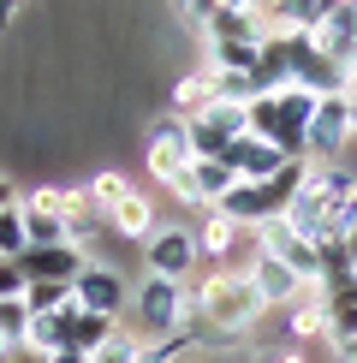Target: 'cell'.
I'll return each mask as SVG.
<instances>
[{"mask_svg": "<svg viewBox=\"0 0 357 363\" xmlns=\"http://www.w3.org/2000/svg\"><path fill=\"white\" fill-rule=\"evenodd\" d=\"M262 310L268 304L244 268H208L203 280H185V322H203V328H220V334L244 340L262 322Z\"/></svg>", "mask_w": 357, "mask_h": 363, "instance_id": "obj_1", "label": "cell"}, {"mask_svg": "<svg viewBox=\"0 0 357 363\" xmlns=\"http://www.w3.org/2000/svg\"><path fill=\"white\" fill-rule=\"evenodd\" d=\"M346 203H357V173L339 167V161H304V185H298V196L286 203V220L310 238V245H322Z\"/></svg>", "mask_w": 357, "mask_h": 363, "instance_id": "obj_2", "label": "cell"}, {"mask_svg": "<svg viewBox=\"0 0 357 363\" xmlns=\"http://www.w3.org/2000/svg\"><path fill=\"white\" fill-rule=\"evenodd\" d=\"M322 96H310V89H274V96H256L250 101V131H256L262 143H274L286 161H304V143H310V113H316Z\"/></svg>", "mask_w": 357, "mask_h": 363, "instance_id": "obj_3", "label": "cell"}, {"mask_svg": "<svg viewBox=\"0 0 357 363\" xmlns=\"http://www.w3.org/2000/svg\"><path fill=\"white\" fill-rule=\"evenodd\" d=\"M131 315H137L143 340H167L185 328V280H161V274H143L137 292H131Z\"/></svg>", "mask_w": 357, "mask_h": 363, "instance_id": "obj_4", "label": "cell"}, {"mask_svg": "<svg viewBox=\"0 0 357 363\" xmlns=\"http://www.w3.org/2000/svg\"><path fill=\"white\" fill-rule=\"evenodd\" d=\"M143 161H149V179H161V185H178L191 167H197V149H191V125L173 113H161L155 125H149V143H143Z\"/></svg>", "mask_w": 357, "mask_h": 363, "instance_id": "obj_5", "label": "cell"}, {"mask_svg": "<svg viewBox=\"0 0 357 363\" xmlns=\"http://www.w3.org/2000/svg\"><path fill=\"white\" fill-rule=\"evenodd\" d=\"M250 245H256V256H274V262H286V268H292V274L304 280V286H310V280L322 286V250L310 245V238L298 233V226H292L286 215L262 220L256 233H250Z\"/></svg>", "mask_w": 357, "mask_h": 363, "instance_id": "obj_6", "label": "cell"}, {"mask_svg": "<svg viewBox=\"0 0 357 363\" xmlns=\"http://www.w3.org/2000/svg\"><path fill=\"white\" fill-rule=\"evenodd\" d=\"M185 125H191V149H197V161H220L250 131V108H238V101H208V108L197 119H185Z\"/></svg>", "mask_w": 357, "mask_h": 363, "instance_id": "obj_7", "label": "cell"}, {"mask_svg": "<svg viewBox=\"0 0 357 363\" xmlns=\"http://www.w3.org/2000/svg\"><path fill=\"white\" fill-rule=\"evenodd\" d=\"M351 125H357V108L346 96H322L316 113H310V143H304V161H339L351 149Z\"/></svg>", "mask_w": 357, "mask_h": 363, "instance_id": "obj_8", "label": "cell"}, {"mask_svg": "<svg viewBox=\"0 0 357 363\" xmlns=\"http://www.w3.org/2000/svg\"><path fill=\"white\" fill-rule=\"evenodd\" d=\"M316 340L322 345L334 340V292L310 280L304 292L286 304V345H316Z\"/></svg>", "mask_w": 357, "mask_h": 363, "instance_id": "obj_9", "label": "cell"}, {"mask_svg": "<svg viewBox=\"0 0 357 363\" xmlns=\"http://www.w3.org/2000/svg\"><path fill=\"white\" fill-rule=\"evenodd\" d=\"M197 238H191V226H155V233L143 238V268L161 280H191V268H197Z\"/></svg>", "mask_w": 357, "mask_h": 363, "instance_id": "obj_10", "label": "cell"}, {"mask_svg": "<svg viewBox=\"0 0 357 363\" xmlns=\"http://www.w3.org/2000/svg\"><path fill=\"white\" fill-rule=\"evenodd\" d=\"M72 298H78V310L89 315H108V322H119V310L131 304V292H125V274L108 262H89L78 280H72Z\"/></svg>", "mask_w": 357, "mask_h": 363, "instance_id": "obj_11", "label": "cell"}, {"mask_svg": "<svg viewBox=\"0 0 357 363\" xmlns=\"http://www.w3.org/2000/svg\"><path fill=\"white\" fill-rule=\"evenodd\" d=\"M232 185H238V173L227 167V161H197V167H191V173L173 185V196H178L185 208H197V215H208V208L227 203Z\"/></svg>", "mask_w": 357, "mask_h": 363, "instance_id": "obj_12", "label": "cell"}, {"mask_svg": "<svg viewBox=\"0 0 357 363\" xmlns=\"http://www.w3.org/2000/svg\"><path fill=\"white\" fill-rule=\"evenodd\" d=\"M89 268V256H84V245H48V250H24L18 256V274H24V286H36V280H54V286H72Z\"/></svg>", "mask_w": 357, "mask_h": 363, "instance_id": "obj_13", "label": "cell"}, {"mask_svg": "<svg viewBox=\"0 0 357 363\" xmlns=\"http://www.w3.org/2000/svg\"><path fill=\"white\" fill-rule=\"evenodd\" d=\"M310 42H316V48L334 60L339 72H346V66H357V6H334L316 30H310Z\"/></svg>", "mask_w": 357, "mask_h": 363, "instance_id": "obj_14", "label": "cell"}, {"mask_svg": "<svg viewBox=\"0 0 357 363\" xmlns=\"http://www.w3.org/2000/svg\"><path fill=\"white\" fill-rule=\"evenodd\" d=\"M220 161H227V167H232L238 179H250V185H262V179H274L280 167H286V155H280L274 143H262L256 131H244V138H238V143H232Z\"/></svg>", "mask_w": 357, "mask_h": 363, "instance_id": "obj_15", "label": "cell"}, {"mask_svg": "<svg viewBox=\"0 0 357 363\" xmlns=\"http://www.w3.org/2000/svg\"><path fill=\"white\" fill-rule=\"evenodd\" d=\"M244 274H250V286L262 292V304H268V310H286L292 298L304 292V280H298L286 262H274V256H250V268H244Z\"/></svg>", "mask_w": 357, "mask_h": 363, "instance_id": "obj_16", "label": "cell"}, {"mask_svg": "<svg viewBox=\"0 0 357 363\" xmlns=\"http://www.w3.org/2000/svg\"><path fill=\"white\" fill-rule=\"evenodd\" d=\"M220 215H232L244 233H256L262 220H274V215H280V203L268 196V185H250V179H238V185L227 191V203H220Z\"/></svg>", "mask_w": 357, "mask_h": 363, "instance_id": "obj_17", "label": "cell"}, {"mask_svg": "<svg viewBox=\"0 0 357 363\" xmlns=\"http://www.w3.org/2000/svg\"><path fill=\"white\" fill-rule=\"evenodd\" d=\"M327 12H334L327 0H274L262 18H268V36H310Z\"/></svg>", "mask_w": 357, "mask_h": 363, "instance_id": "obj_18", "label": "cell"}, {"mask_svg": "<svg viewBox=\"0 0 357 363\" xmlns=\"http://www.w3.org/2000/svg\"><path fill=\"white\" fill-rule=\"evenodd\" d=\"M203 42H268V18L262 12H238V6H220L215 18L197 30Z\"/></svg>", "mask_w": 357, "mask_h": 363, "instance_id": "obj_19", "label": "cell"}, {"mask_svg": "<svg viewBox=\"0 0 357 363\" xmlns=\"http://www.w3.org/2000/svg\"><path fill=\"white\" fill-rule=\"evenodd\" d=\"M108 226H113L119 238H137V245H143V238L161 226V215H155V203H149V191H131L125 203H119L113 215H108Z\"/></svg>", "mask_w": 357, "mask_h": 363, "instance_id": "obj_20", "label": "cell"}, {"mask_svg": "<svg viewBox=\"0 0 357 363\" xmlns=\"http://www.w3.org/2000/svg\"><path fill=\"white\" fill-rule=\"evenodd\" d=\"M208 101H215V89H208V72H191V78H178V84H173L167 113H173V119H197Z\"/></svg>", "mask_w": 357, "mask_h": 363, "instance_id": "obj_21", "label": "cell"}, {"mask_svg": "<svg viewBox=\"0 0 357 363\" xmlns=\"http://www.w3.org/2000/svg\"><path fill=\"white\" fill-rule=\"evenodd\" d=\"M203 48H208V66L215 72H250V78H256L262 42H203Z\"/></svg>", "mask_w": 357, "mask_h": 363, "instance_id": "obj_22", "label": "cell"}, {"mask_svg": "<svg viewBox=\"0 0 357 363\" xmlns=\"http://www.w3.org/2000/svg\"><path fill=\"white\" fill-rule=\"evenodd\" d=\"M84 191H89V208H96V215H101V220H108V215H113V208H119V203H125V196H131V191H137V185H131V179H125V173H113V167H108V173H96V179H89V185H84Z\"/></svg>", "mask_w": 357, "mask_h": 363, "instance_id": "obj_23", "label": "cell"}, {"mask_svg": "<svg viewBox=\"0 0 357 363\" xmlns=\"http://www.w3.org/2000/svg\"><path fill=\"white\" fill-rule=\"evenodd\" d=\"M113 328H119V322H108V315H89V310H72V352H89V357H96L101 345L113 340Z\"/></svg>", "mask_w": 357, "mask_h": 363, "instance_id": "obj_24", "label": "cell"}, {"mask_svg": "<svg viewBox=\"0 0 357 363\" xmlns=\"http://www.w3.org/2000/svg\"><path fill=\"white\" fill-rule=\"evenodd\" d=\"M48 245H72L66 220H54V215H42V208L24 203V250H48Z\"/></svg>", "mask_w": 357, "mask_h": 363, "instance_id": "obj_25", "label": "cell"}, {"mask_svg": "<svg viewBox=\"0 0 357 363\" xmlns=\"http://www.w3.org/2000/svg\"><path fill=\"white\" fill-rule=\"evenodd\" d=\"M203 72H208L215 101H238V108H250V101H256V78H250V72H215V66H203Z\"/></svg>", "mask_w": 357, "mask_h": 363, "instance_id": "obj_26", "label": "cell"}, {"mask_svg": "<svg viewBox=\"0 0 357 363\" xmlns=\"http://www.w3.org/2000/svg\"><path fill=\"white\" fill-rule=\"evenodd\" d=\"M78 298H72V286H54V280H36V286H24V310L30 315H60V310H72Z\"/></svg>", "mask_w": 357, "mask_h": 363, "instance_id": "obj_27", "label": "cell"}, {"mask_svg": "<svg viewBox=\"0 0 357 363\" xmlns=\"http://www.w3.org/2000/svg\"><path fill=\"white\" fill-rule=\"evenodd\" d=\"M24 328H30L24 298H0V345L6 352H24Z\"/></svg>", "mask_w": 357, "mask_h": 363, "instance_id": "obj_28", "label": "cell"}, {"mask_svg": "<svg viewBox=\"0 0 357 363\" xmlns=\"http://www.w3.org/2000/svg\"><path fill=\"white\" fill-rule=\"evenodd\" d=\"M24 256V203L0 215V262H18Z\"/></svg>", "mask_w": 357, "mask_h": 363, "instance_id": "obj_29", "label": "cell"}, {"mask_svg": "<svg viewBox=\"0 0 357 363\" xmlns=\"http://www.w3.org/2000/svg\"><path fill=\"white\" fill-rule=\"evenodd\" d=\"M357 334V298L351 292H334V340H351ZM327 340V345H334Z\"/></svg>", "mask_w": 357, "mask_h": 363, "instance_id": "obj_30", "label": "cell"}, {"mask_svg": "<svg viewBox=\"0 0 357 363\" xmlns=\"http://www.w3.org/2000/svg\"><path fill=\"white\" fill-rule=\"evenodd\" d=\"M250 363H310V357H304V345H256Z\"/></svg>", "mask_w": 357, "mask_h": 363, "instance_id": "obj_31", "label": "cell"}, {"mask_svg": "<svg viewBox=\"0 0 357 363\" xmlns=\"http://www.w3.org/2000/svg\"><path fill=\"white\" fill-rule=\"evenodd\" d=\"M0 298H24V274H18V262H0Z\"/></svg>", "mask_w": 357, "mask_h": 363, "instance_id": "obj_32", "label": "cell"}, {"mask_svg": "<svg viewBox=\"0 0 357 363\" xmlns=\"http://www.w3.org/2000/svg\"><path fill=\"white\" fill-rule=\"evenodd\" d=\"M30 363H96L89 352H54V357H30Z\"/></svg>", "mask_w": 357, "mask_h": 363, "instance_id": "obj_33", "label": "cell"}, {"mask_svg": "<svg viewBox=\"0 0 357 363\" xmlns=\"http://www.w3.org/2000/svg\"><path fill=\"white\" fill-rule=\"evenodd\" d=\"M6 208H18V185H12V179H0V215H6Z\"/></svg>", "mask_w": 357, "mask_h": 363, "instance_id": "obj_34", "label": "cell"}, {"mask_svg": "<svg viewBox=\"0 0 357 363\" xmlns=\"http://www.w3.org/2000/svg\"><path fill=\"white\" fill-rule=\"evenodd\" d=\"M334 357H339V363H357V334H351V340H334Z\"/></svg>", "mask_w": 357, "mask_h": 363, "instance_id": "obj_35", "label": "cell"}, {"mask_svg": "<svg viewBox=\"0 0 357 363\" xmlns=\"http://www.w3.org/2000/svg\"><path fill=\"white\" fill-rule=\"evenodd\" d=\"M339 96H346L351 108H357V66H346V84H339Z\"/></svg>", "mask_w": 357, "mask_h": 363, "instance_id": "obj_36", "label": "cell"}, {"mask_svg": "<svg viewBox=\"0 0 357 363\" xmlns=\"http://www.w3.org/2000/svg\"><path fill=\"white\" fill-rule=\"evenodd\" d=\"M18 12H24V0H0V30H6L12 18H18Z\"/></svg>", "mask_w": 357, "mask_h": 363, "instance_id": "obj_37", "label": "cell"}, {"mask_svg": "<svg viewBox=\"0 0 357 363\" xmlns=\"http://www.w3.org/2000/svg\"><path fill=\"white\" fill-rule=\"evenodd\" d=\"M227 6H238V12H268L274 0H227Z\"/></svg>", "mask_w": 357, "mask_h": 363, "instance_id": "obj_38", "label": "cell"}, {"mask_svg": "<svg viewBox=\"0 0 357 363\" xmlns=\"http://www.w3.org/2000/svg\"><path fill=\"white\" fill-rule=\"evenodd\" d=\"M167 6L178 12V18H191V12H197V6H203V0H167Z\"/></svg>", "mask_w": 357, "mask_h": 363, "instance_id": "obj_39", "label": "cell"}, {"mask_svg": "<svg viewBox=\"0 0 357 363\" xmlns=\"http://www.w3.org/2000/svg\"><path fill=\"white\" fill-rule=\"evenodd\" d=\"M327 6H357V0H327Z\"/></svg>", "mask_w": 357, "mask_h": 363, "instance_id": "obj_40", "label": "cell"}, {"mask_svg": "<svg viewBox=\"0 0 357 363\" xmlns=\"http://www.w3.org/2000/svg\"><path fill=\"white\" fill-rule=\"evenodd\" d=\"M351 149H357V125H351Z\"/></svg>", "mask_w": 357, "mask_h": 363, "instance_id": "obj_41", "label": "cell"}]
</instances>
